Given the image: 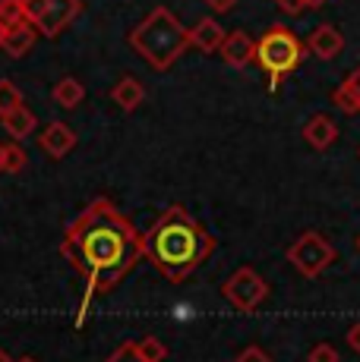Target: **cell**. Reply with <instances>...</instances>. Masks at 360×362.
I'll return each instance as SVG.
<instances>
[{
    "label": "cell",
    "mask_w": 360,
    "mask_h": 362,
    "mask_svg": "<svg viewBox=\"0 0 360 362\" xmlns=\"http://www.w3.org/2000/svg\"><path fill=\"white\" fill-rule=\"evenodd\" d=\"M130 47H136L140 57H145L155 69H168L190 47V41H186V29L177 23L174 13L168 6H155L130 32Z\"/></svg>",
    "instance_id": "3957f363"
},
{
    "label": "cell",
    "mask_w": 360,
    "mask_h": 362,
    "mask_svg": "<svg viewBox=\"0 0 360 362\" xmlns=\"http://www.w3.org/2000/svg\"><path fill=\"white\" fill-rule=\"evenodd\" d=\"M206 6L215 13H231L234 6H237V0H206Z\"/></svg>",
    "instance_id": "d4e9b609"
},
{
    "label": "cell",
    "mask_w": 360,
    "mask_h": 362,
    "mask_svg": "<svg viewBox=\"0 0 360 362\" xmlns=\"http://www.w3.org/2000/svg\"><path fill=\"white\" fill-rule=\"evenodd\" d=\"M16 362H38L35 356H23V359H16Z\"/></svg>",
    "instance_id": "1f68e13d"
},
{
    "label": "cell",
    "mask_w": 360,
    "mask_h": 362,
    "mask_svg": "<svg viewBox=\"0 0 360 362\" xmlns=\"http://www.w3.org/2000/svg\"><path fill=\"white\" fill-rule=\"evenodd\" d=\"M313 6H322V0H307V10H313Z\"/></svg>",
    "instance_id": "f546056e"
},
{
    "label": "cell",
    "mask_w": 360,
    "mask_h": 362,
    "mask_svg": "<svg viewBox=\"0 0 360 362\" xmlns=\"http://www.w3.org/2000/svg\"><path fill=\"white\" fill-rule=\"evenodd\" d=\"M357 246H360V240H357Z\"/></svg>",
    "instance_id": "836d02e7"
},
{
    "label": "cell",
    "mask_w": 360,
    "mask_h": 362,
    "mask_svg": "<svg viewBox=\"0 0 360 362\" xmlns=\"http://www.w3.org/2000/svg\"><path fill=\"white\" fill-rule=\"evenodd\" d=\"M303 142H307L310 148H316V151L332 148V145L338 142V127H335V120H332V117H325V114L310 117L307 127H303Z\"/></svg>",
    "instance_id": "8fae6325"
},
{
    "label": "cell",
    "mask_w": 360,
    "mask_h": 362,
    "mask_svg": "<svg viewBox=\"0 0 360 362\" xmlns=\"http://www.w3.org/2000/svg\"><path fill=\"white\" fill-rule=\"evenodd\" d=\"M51 95H54V101H57L60 107L73 110V107H79L82 98H86V88H82L79 79H73V76H64V79H60L57 86L51 88Z\"/></svg>",
    "instance_id": "2e32d148"
},
{
    "label": "cell",
    "mask_w": 360,
    "mask_h": 362,
    "mask_svg": "<svg viewBox=\"0 0 360 362\" xmlns=\"http://www.w3.org/2000/svg\"><path fill=\"white\" fill-rule=\"evenodd\" d=\"M19 104H23V92H19L10 79H0V117H4L6 110L19 107Z\"/></svg>",
    "instance_id": "ffe728a7"
},
{
    "label": "cell",
    "mask_w": 360,
    "mask_h": 362,
    "mask_svg": "<svg viewBox=\"0 0 360 362\" xmlns=\"http://www.w3.org/2000/svg\"><path fill=\"white\" fill-rule=\"evenodd\" d=\"M0 362H16V359H10V353H6V350H0Z\"/></svg>",
    "instance_id": "f1b7e54d"
},
{
    "label": "cell",
    "mask_w": 360,
    "mask_h": 362,
    "mask_svg": "<svg viewBox=\"0 0 360 362\" xmlns=\"http://www.w3.org/2000/svg\"><path fill=\"white\" fill-rule=\"evenodd\" d=\"M35 41H38V29L32 23H23V25H16V29L4 32V45L0 47H4L13 60H19V57H26V54L35 47Z\"/></svg>",
    "instance_id": "4fadbf2b"
},
{
    "label": "cell",
    "mask_w": 360,
    "mask_h": 362,
    "mask_svg": "<svg viewBox=\"0 0 360 362\" xmlns=\"http://www.w3.org/2000/svg\"><path fill=\"white\" fill-rule=\"evenodd\" d=\"M307 362H342V356H338V350L332 344H316L313 350H310Z\"/></svg>",
    "instance_id": "603a6c76"
},
{
    "label": "cell",
    "mask_w": 360,
    "mask_h": 362,
    "mask_svg": "<svg viewBox=\"0 0 360 362\" xmlns=\"http://www.w3.org/2000/svg\"><path fill=\"white\" fill-rule=\"evenodd\" d=\"M29 23L26 19V10H23V0H0V25L6 29H16V25Z\"/></svg>",
    "instance_id": "ac0fdd59"
},
{
    "label": "cell",
    "mask_w": 360,
    "mask_h": 362,
    "mask_svg": "<svg viewBox=\"0 0 360 362\" xmlns=\"http://www.w3.org/2000/svg\"><path fill=\"white\" fill-rule=\"evenodd\" d=\"M303 60V45L285 25H272L256 41V64L269 73V88H279L281 79Z\"/></svg>",
    "instance_id": "277c9868"
},
{
    "label": "cell",
    "mask_w": 360,
    "mask_h": 362,
    "mask_svg": "<svg viewBox=\"0 0 360 362\" xmlns=\"http://www.w3.org/2000/svg\"><path fill=\"white\" fill-rule=\"evenodd\" d=\"M108 362H145V359L140 356V344H120L108 356Z\"/></svg>",
    "instance_id": "7402d4cb"
},
{
    "label": "cell",
    "mask_w": 360,
    "mask_h": 362,
    "mask_svg": "<svg viewBox=\"0 0 360 362\" xmlns=\"http://www.w3.org/2000/svg\"><path fill=\"white\" fill-rule=\"evenodd\" d=\"M140 356L145 362H164V356H168V346H164L162 340H155V337H145V340H140Z\"/></svg>",
    "instance_id": "44dd1931"
},
{
    "label": "cell",
    "mask_w": 360,
    "mask_h": 362,
    "mask_svg": "<svg viewBox=\"0 0 360 362\" xmlns=\"http://www.w3.org/2000/svg\"><path fill=\"white\" fill-rule=\"evenodd\" d=\"M332 101H335V107L342 110V114H360V92L354 88V82L351 79H344L342 86L335 88Z\"/></svg>",
    "instance_id": "e0dca14e"
},
{
    "label": "cell",
    "mask_w": 360,
    "mask_h": 362,
    "mask_svg": "<svg viewBox=\"0 0 360 362\" xmlns=\"http://www.w3.org/2000/svg\"><path fill=\"white\" fill-rule=\"evenodd\" d=\"M186 41H190V47H196V51L212 54V51H218L221 41H225V29H221L215 19H199L193 29H186Z\"/></svg>",
    "instance_id": "7c38bea8"
},
{
    "label": "cell",
    "mask_w": 360,
    "mask_h": 362,
    "mask_svg": "<svg viewBox=\"0 0 360 362\" xmlns=\"http://www.w3.org/2000/svg\"><path fill=\"white\" fill-rule=\"evenodd\" d=\"M0 45H4V25H0Z\"/></svg>",
    "instance_id": "d6a6232c"
},
{
    "label": "cell",
    "mask_w": 360,
    "mask_h": 362,
    "mask_svg": "<svg viewBox=\"0 0 360 362\" xmlns=\"http://www.w3.org/2000/svg\"><path fill=\"white\" fill-rule=\"evenodd\" d=\"M234 362H272V356L262 346H247V350H240V356Z\"/></svg>",
    "instance_id": "cb8c5ba5"
},
{
    "label": "cell",
    "mask_w": 360,
    "mask_h": 362,
    "mask_svg": "<svg viewBox=\"0 0 360 362\" xmlns=\"http://www.w3.org/2000/svg\"><path fill=\"white\" fill-rule=\"evenodd\" d=\"M288 262L294 264L303 277H320L322 271L335 262V249H332L320 233H303L300 240L288 249Z\"/></svg>",
    "instance_id": "52a82bcc"
},
{
    "label": "cell",
    "mask_w": 360,
    "mask_h": 362,
    "mask_svg": "<svg viewBox=\"0 0 360 362\" xmlns=\"http://www.w3.org/2000/svg\"><path fill=\"white\" fill-rule=\"evenodd\" d=\"M64 255L86 274V303L79 312L82 322L92 296L111 290L142 259V236L108 199H95L67 230Z\"/></svg>",
    "instance_id": "6da1fadb"
},
{
    "label": "cell",
    "mask_w": 360,
    "mask_h": 362,
    "mask_svg": "<svg viewBox=\"0 0 360 362\" xmlns=\"http://www.w3.org/2000/svg\"><path fill=\"white\" fill-rule=\"evenodd\" d=\"M111 98L120 110H136L145 98V88L140 79H133V76H123L120 82H117L114 88H111Z\"/></svg>",
    "instance_id": "5bb4252c"
},
{
    "label": "cell",
    "mask_w": 360,
    "mask_h": 362,
    "mask_svg": "<svg viewBox=\"0 0 360 362\" xmlns=\"http://www.w3.org/2000/svg\"><path fill=\"white\" fill-rule=\"evenodd\" d=\"M0 173H4V142H0Z\"/></svg>",
    "instance_id": "4dcf8cb0"
},
{
    "label": "cell",
    "mask_w": 360,
    "mask_h": 362,
    "mask_svg": "<svg viewBox=\"0 0 360 362\" xmlns=\"http://www.w3.org/2000/svg\"><path fill=\"white\" fill-rule=\"evenodd\" d=\"M275 4H279L285 13H300V10H307V0H275Z\"/></svg>",
    "instance_id": "484cf974"
},
{
    "label": "cell",
    "mask_w": 360,
    "mask_h": 362,
    "mask_svg": "<svg viewBox=\"0 0 360 362\" xmlns=\"http://www.w3.org/2000/svg\"><path fill=\"white\" fill-rule=\"evenodd\" d=\"M0 123H4V129L10 132L13 139H26V136H32V129H35V114H32L26 104H19V107H13V110H6L4 117H0Z\"/></svg>",
    "instance_id": "9a60e30c"
},
{
    "label": "cell",
    "mask_w": 360,
    "mask_h": 362,
    "mask_svg": "<svg viewBox=\"0 0 360 362\" xmlns=\"http://www.w3.org/2000/svg\"><path fill=\"white\" fill-rule=\"evenodd\" d=\"M26 164H29V155L23 151V145H4V173H23Z\"/></svg>",
    "instance_id": "d6986e66"
},
{
    "label": "cell",
    "mask_w": 360,
    "mask_h": 362,
    "mask_svg": "<svg viewBox=\"0 0 360 362\" xmlns=\"http://www.w3.org/2000/svg\"><path fill=\"white\" fill-rule=\"evenodd\" d=\"M212 249H215V240L180 205H171L155 221V227L142 236V255L174 284H180L186 274H193L209 259Z\"/></svg>",
    "instance_id": "7a4b0ae2"
},
{
    "label": "cell",
    "mask_w": 360,
    "mask_h": 362,
    "mask_svg": "<svg viewBox=\"0 0 360 362\" xmlns=\"http://www.w3.org/2000/svg\"><path fill=\"white\" fill-rule=\"evenodd\" d=\"M26 19L38 29V35L57 38L67 25L82 13L79 0H23Z\"/></svg>",
    "instance_id": "5b68a950"
},
{
    "label": "cell",
    "mask_w": 360,
    "mask_h": 362,
    "mask_svg": "<svg viewBox=\"0 0 360 362\" xmlns=\"http://www.w3.org/2000/svg\"><path fill=\"white\" fill-rule=\"evenodd\" d=\"M218 54H221V60H225L227 66H247L250 60H256V41L250 38L247 32H231V35H225V41H221V47H218Z\"/></svg>",
    "instance_id": "ba28073f"
},
{
    "label": "cell",
    "mask_w": 360,
    "mask_h": 362,
    "mask_svg": "<svg viewBox=\"0 0 360 362\" xmlns=\"http://www.w3.org/2000/svg\"><path fill=\"white\" fill-rule=\"evenodd\" d=\"M348 79H351V82H354V88H357V92H360V66H357V69H354V73H351V76H348Z\"/></svg>",
    "instance_id": "83f0119b"
},
{
    "label": "cell",
    "mask_w": 360,
    "mask_h": 362,
    "mask_svg": "<svg viewBox=\"0 0 360 362\" xmlns=\"http://www.w3.org/2000/svg\"><path fill=\"white\" fill-rule=\"evenodd\" d=\"M348 346H351L354 353H360V322L348 328Z\"/></svg>",
    "instance_id": "4316f807"
},
{
    "label": "cell",
    "mask_w": 360,
    "mask_h": 362,
    "mask_svg": "<svg viewBox=\"0 0 360 362\" xmlns=\"http://www.w3.org/2000/svg\"><path fill=\"white\" fill-rule=\"evenodd\" d=\"M307 47L316 54L320 60H335L338 54L344 51V35L335 29V25H329V23H322V25H316L313 35L307 38Z\"/></svg>",
    "instance_id": "30bf717a"
},
{
    "label": "cell",
    "mask_w": 360,
    "mask_h": 362,
    "mask_svg": "<svg viewBox=\"0 0 360 362\" xmlns=\"http://www.w3.org/2000/svg\"><path fill=\"white\" fill-rule=\"evenodd\" d=\"M221 296L227 299V303L234 305V309H240V312H253L256 305H262L266 303V296H269V284H266V277L259 274L256 268H237L231 277L225 281V287H221Z\"/></svg>",
    "instance_id": "8992f818"
},
{
    "label": "cell",
    "mask_w": 360,
    "mask_h": 362,
    "mask_svg": "<svg viewBox=\"0 0 360 362\" xmlns=\"http://www.w3.org/2000/svg\"><path fill=\"white\" fill-rule=\"evenodd\" d=\"M38 145L45 148V155H51L54 161H57V158H67V155L73 151V145H76V132L67 127V123L54 120V123H47L45 132L38 136Z\"/></svg>",
    "instance_id": "9c48e42d"
}]
</instances>
